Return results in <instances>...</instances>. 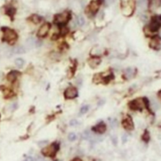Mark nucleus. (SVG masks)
<instances>
[{
	"mask_svg": "<svg viewBox=\"0 0 161 161\" xmlns=\"http://www.w3.org/2000/svg\"><path fill=\"white\" fill-rule=\"evenodd\" d=\"M149 102L147 98H138L134 100L131 101L129 103L130 108L134 111H142L143 108H148L149 109Z\"/></svg>",
	"mask_w": 161,
	"mask_h": 161,
	"instance_id": "nucleus-1",
	"label": "nucleus"
},
{
	"mask_svg": "<svg viewBox=\"0 0 161 161\" xmlns=\"http://www.w3.org/2000/svg\"><path fill=\"white\" fill-rule=\"evenodd\" d=\"M3 32V40L8 42L10 44H13L18 38V36L17 33L10 28L3 27L2 29Z\"/></svg>",
	"mask_w": 161,
	"mask_h": 161,
	"instance_id": "nucleus-2",
	"label": "nucleus"
},
{
	"mask_svg": "<svg viewBox=\"0 0 161 161\" xmlns=\"http://www.w3.org/2000/svg\"><path fill=\"white\" fill-rule=\"evenodd\" d=\"M59 149V144L58 143H53L49 146L43 148L42 149L41 153L42 154L45 156H48V157H53L55 156V154Z\"/></svg>",
	"mask_w": 161,
	"mask_h": 161,
	"instance_id": "nucleus-3",
	"label": "nucleus"
},
{
	"mask_svg": "<svg viewBox=\"0 0 161 161\" xmlns=\"http://www.w3.org/2000/svg\"><path fill=\"white\" fill-rule=\"evenodd\" d=\"M71 18V14L69 12H64L62 14H57L54 17V22L58 25H64L68 22Z\"/></svg>",
	"mask_w": 161,
	"mask_h": 161,
	"instance_id": "nucleus-4",
	"label": "nucleus"
},
{
	"mask_svg": "<svg viewBox=\"0 0 161 161\" xmlns=\"http://www.w3.org/2000/svg\"><path fill=\"white\" fill-rule=\"evenodd\" d=\"M122 125H123V128L127 130H133L134 128L133 120H132V118L129 115H127L123 118V122H122Z\"/></svg>",
	"mask_w": 161,
	"mask_h": 161,
	"instance_id": "nucleus-5",
	"label": "nucleus"
},
{
	"mask_svg": "<svg viewBox=\"0 0 161 161\" xmlns=\"http://www.w3.org/2000/svg\"><path fill=\"white\" fill-rule=\"evenodd\" d=\"M64 95H65V97L66 99H74L78 96V92H77L76 88L70 86L68 89H66Z\"/></svg>",
	"mask_w": 161,
	"mask_h": 161,
	"instance_id": "nucleus-6",
	"label": "nucleus"
},
{
	"mask_svg": "<svg viewBox=\"0 0 161 161\" xmlns=\"http://www.w3.org/2000/svg\"><path fill=\"white\" fill-rule=\"evenodd\" d=\"M101 2H102V0H94V1H92L90 3V4L88 6V10L91 14H95L98 12L101 4Z\"/></svg>",
	"mask_w": 161,
	"mask_h": 161,
	"instance_id": "nucleus-7",
	"label": "nucleus"
},
{
	"mask_svg": "<svg viewBox=\"0 0 161 161\" xmlns=\"http://www.w3.org/2000/svg\"><path fill=\"white\" fill-rule=\"evenodd\" d=\"M112 75H108V76L106 77H103V74H96L95 76L94 77V82L96 83V84L101 83V82L107 83L109 80L112 79Z\"/></svg>",
	"mask_w": 161,
	"mask_h": 161,
	"instance_id": "nucleus-8",
	"label": "nucleus"
},
{
	"mask_svg": "<svg viewBox=\"0 0 161 161\" xmlns=\"http://www.w3.org/2000/svg\"><path fill=\"white\" fill-rule=\"evenodd\" d=\"M50 28V25L48 22L44 23L38 31L37 35H38L39 37H45L47 35L48 32H49Z\"/></svg>",
	"mask_w": 161,
	"mask_h": 161,
	"instance_id": "nucleus-9",
	"label": "nucleus"
},
{
	"mask_svg": "<svg viewBox=\"0 0 161 161\" xmlns=\"http://www.w3.org/2000/svg\"><path fill=\"white\" fill-rule=\"evenodd\" d=\"M160 42L161 38L159 36H153L149 43V47L154 50H159L160 48Z\"/></svg>",
	"mask_w": 161,
	"mask_h": 161,
	"instance_id": "nucleus-10",
	"label": "nucleus"
},
{
	"mask_svg": "<svg viewBox=\"0 0 161 161\" xmlns=\"http://www.w3.org/2000/svg\"><path fill=\"white\" fill-rule=\"evenodd\" d=\"M92 130L97 132V133H98V134H104L106 130V125L105 123H101L98 125H96L95 126H94Z\"/></svg>",
	"mask_w": 161,
	"mask_h": 161,
	"instance_id": "nucleus-11",
	"label": "nucleus"
},
{
	"mask_svg": "<svg viewBox=\"0 0 161 161\" xmlns=\"http://www.w3.org/2000/svg\"><path fill=\"white\" fill-rule=\"evenodd\" d=\"M101 63V59L99 57H92L88 59V64L91 67H97Z\"/></svg>",
	"mask_w": 161,
	"mask_h": 161,
	"instance_id": "nucleus-12",
	"label": "nucleus"
},
{
	"mask_svg": "<svg viewBox=\"0 0 161 161\" xmlns=\"http://www.w3.org/2000/svg\"><path fill=\"white\" fill-rule=\"evenodd\" d=\"M20 75L19 72H17V71H11L7 74L6 78L8 80L9 82H14V81H16V79L17 78V77Z\"/></svg>",
	"mask_w": 161,
	"mask_h": 161,
	"instance_id": "nucleus-13",
	"label": "nucleus"
},
{
	"mask_svg": "<svg viewBox=\"0 0 161 161\" xmlns=\"http://www.w3.org/2000/svg\"><path fill=\"white\" fill-rule=\"evenodd\" d=\"M136 72V70L133 68H127L125 70V74L123 75L124 77H126L127 79H130L131 77H133Z\"/></svg>",
	"mask_w": 161,
	"mask_h": 161,
	"instance_id": "nucleus-14",
	"label": "nucleus"
},
{
	"mask_svg": "<svg viewBox=\"0 0 161 161\" xmlns=\"http://www.w3.org/2000/svg\"><path fill=\"white\" fill-rule=\"evenodd\" d=\"M26 52V50L25 49V47H14V49L12 50V52L14 53V55L15 54H23V53H25Z\"/></svg>",
	"mask_w": 161,
	"mask_h": 161,
	"instance_id": "nucleus-15",
	"label": "nucleus"
},
{
	"mask_svg": "<svg viewBox=\"0 0 161 161\" xmlns=\"http://www.w3.org/2000/svg\"><path fill=\"white\" fill-rule=\"evenodd\" d=\"M31 21L33 22V23H35V24H38L39 22H41L42 20V17H39V15H36V14H34L31 17Z\"/></svg>",
	"mask_w": 161,
	"mask_h": 161,
	"instance_id": "nucleus-16",
	"label": "nucleus"
},
{
	"mask_svg": "<svg viewBox=\"0 0 161 161\" xmlns=\"http://www.w3.org/2000/svg\"><path fill=\"white\" fill-rule=\"evenodd\" d=\"M94 136V135L91 134V132L89 130H85L83 134V137L85 139H91V138H93Z\"/></svg>",
	"mask_w": 161,
	"mask_h": 161,
	"instance_id": "nucleus-17",
	"label": "nucleus"
},
{
	"mask_svg": "<svg viewBox=\"0 0 161 161\" xmlns=\"http://www.w3.org/2000/svg\"><path fill=\"white\" fill-rule=\"evenodd\" d=\"M36 40L33 38V37H30V38H28L26 40V45H27L28 47H33L35 46V44H36Z\"/></svg>",
	"mask_w": 161,
	"mask_h": 161,
	"instance_id": "nucleus-18",
	"label": "nucleus"
},
{
	"mask_svg": "<svg viewBox=\"0 0 161 161\" xmlns=\"http://www.w3.org/2000/svg\"><path fill=\"white\" fill-rule=\"evenodd\" d=\"M146 5H147V1L146 0H138V6L139 8H145Z\"/></svg>",
	"mask_w": 161,
	"mask_h": 161,
	"instance_id": "nucleus-19",
	"label": "nucleus"
},
{
	"mask_svg": "<svg viewBox=\"0 0 161 161\" xmlns=\"http://www.w3.org/2000/svg\"><path fill=\"white\" fill-rule=\"evenodd\" d=\"M142 140L145 142H148L150 140V135H149V133L148 130H145V133L142 135Z\"/></svg>",
	"mask_w": 161,
	"mask_h": 161,
	"instance_id": "nucleus-20",
	"label": "nucleus"
},
{
	"mask_svg": "<svg viewBox=\"0 0 161 161\" xmlns=\"http://www.w3.org/2000/svg\"><path fill=\"white\" fill-rule=\"evenodd\" d=\"M76 22L78 23V25H80V26H83V25L85 24V20L84 18H83V17L82 15L78 16V17H77L76 19Z\"/></svg>",
	"mask_w": 161,
	"mask_h": 161,
	"instance_id": "nucleus-21",
	"label": "nucleus"
},
{
	"mask_svg": "<svg viewBox=\"0 0 161 161\" xmlns=\"http://www.w3.org/2000/svg\"><path fill=\"white\" fill-rule=\"evenodd\" d=\"M15 12H16V10H15V9L14 8H8L7 10H6V14H8L9 16L10 17H12L14 16V14H15Z\"/></svg>",
	"mask_w": 161,
	"mask_h": 161,
	"instance_id": "nucleus-22",
	"label": "nucleus"
},
{
	"mask_svg": "<svg viewBox=\"0 0 161 161\" xmlns=\"http://www.w3.org/2000/svg\"><path fill=\"white\" fill-rule=\"evenodd\" d=\"M24 63H25V61L23 60L22 59H17L15 60V64L19 67H21L22 66L24 65Z\"/></svg>",
	"mask_w": 161,
	"mask_h": 161,
	"instance_id": "nucleus-23",
	"label": "nucleus"
},
{
	"mask_svg": "<svg viewBox=\"0 0 161 161\" xmlns=\"http://www.w3.org/2000/svg\"><path fill=\"white\" fill-rule=\"evenodd\" d=\"M68 139H69V141H75V140L76 139V134H74V133L69 134V135H68Z\"/></svg>",
	"mask_w": 161,
	"mask_h": 161,
	"instance_id": "nucleus-24",
	"label": "nucleus"
},
{
	"mask_svg": "<svg viewBox=\"0 0 161 161\" xmlns=\"http://www.w3.org/2000/svg\"><path fill=\"white\" fill-rule=\"evenodd\" d=\"M153 19L156 21V22H158V24L160 25H161V15H157V16H155L153 17Z\"/></svg>",
	"mask_w": 161,
	"mask_h": 161,
	"instance_id": "nucleus-25",
	"label": "nucleus"
},
{
	"mask_svg": "<svg viewBox=\"0 0 161 161\" xmlns=\"http://www.w3.org/2000/svg\"><path fill=\"white\" fill-rule=\"evenodd\" d=\"M88 109H89V107L88 106L82 107V108L80 109V112H81V114H85L86 112H87Z\"/></svg>",
	"mask_w": 161,
	"mask_h": 161,
	"instance_id": "nucleus-26",
	"label": "nucleus"
},
{
	"mask_svg": "<svg viewBox=\"0 0 161 161\" xmlns=\"http://www.w3.org/2000/svg\"><path fill=\"white\" fill-rule=\"evenodd\" d=\"M68 28L66 27H63L61 28V34L62 36H65L66 34V33H68Z\"/></svg>",
	"mask_w": 161,
	"mask_h": 161,
	"instance_id": "nucleus-27",
	"label": "nucleus"
},
{
	"mask_svg": "<svg viewBox=\"0 0 161 161\" xmlns=\"http://www.w3.org/2000/svg\"><path fill=\"white\" fill-rule=\"evenodd\" d=\"M79 124V122L76 120V119H72V120L70 122V126H77Z\"/></svg>",
	"mask_w": 161,
	"mask_h": 161,
	"instance_id": "nucleus-28",
	"label": "nucleus"
},
{
	"mask_svg": "<svg viewBox=\"0 0 161 161\" xmlns=\"http://www.w3.org/2000/svg\"><path fill=\"white\" fill-rule=\"evenodd\" d=\"M116 126H117V121H116V119H112V122H111V126H112V128H114Z\"/></svg>",
	"mask_w": 161,
	"mask_h": 161,
	"instance_id": "nucleus-29",
	"label": "nucleus"
},
{
	"mask_svg": "<svg viewBox=\"0 0 161 161\" xmlns=\"http://www.w3.org/2000/svg\"><path fill=\"white\" fill-rule=\"evenodd\" d=\"M154 5L156 6H160L161 0H154Z\"/></svg>",
	"mask_w": 161,
	"mask_h": 161,
	"instance_id": "nucleus-30",
	"label": "nucleus"
},
{
	"mask_svg": "<svg viewBox=\"0 0 161 161\" xmlns=\"http://www.w3.org/2000/svg\"><path fill=\"white\" fill-rule=\"evenodd\" d=\"M47 141H40L39 143V146H40V147H42V146H43L44 145H47Z\"/></svg>",
	"mask_w": 161,
	"mask_h": 161,
	"instance_id": "nucleus-31",
	"label": "nucleus"
},
{
	"mask_svg": "<svg viewBox=\"0 0 161 161\" xmlns=\"http://www.w3.org/2000/svg\"><path fill=\"white\" fill-rule=\"evenodd\" d=\"M127 135H123V137H122V141H123V142L127 141Z\"/></svg>",
	"mask_w": 161,
	"mask_h": 161,
	"instance_id": "nucleus-32",
	"label": "nucleus"
},
{
	"mask_svg": "<svg viewBox=\"0 0 161 161\" xmlns=\"http://www.w3.org/2000/svg\"><path fill=\"white\" fill-rule=\"evenodd\" d=\"M24 161H34V160H33L32 157H30V156H29V157H28V158L26 159V160H25Z\"/></svg>",
	"mask_w": 161,
	"mask_h": 161,
	"instance_id": "nucleus-33",
	"label": "nucleus"
},
{
	"mask_svg": "<svg viewBox=\"0 0 161 161\" xmlns=\"http://www.w3.org/2000/svg\"><path fill=\"white\" fill-rule=\"evenodd\" d=\"M72 161H82L79 158H76V159H74V160H72Z\"/></svg>",
	"mask_w": 161,
	"mask_h": 161,
	"instance_id": "nucleus-34",
	"label": "nucleus"
},
{
	"mask_svg": "<svg viewBox=\"0 0 161 161\" xmlns=\"http://www.w3.org/2000/svg\"><path fill=\"white\" fill-rule=\"evenodd\" d=\"M158 96L160 97V98L161 99V90L160 91H159V93H158Z\"/></svg>",
	"mask_w": 161,
	"mask_h": 161,
	"instance_id": "nucleus-35",
	"label": "nucleus"
}]
</instances>
